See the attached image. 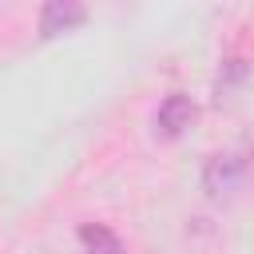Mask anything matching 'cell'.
Wrapping results in <instances>:
<instances>
[{"label": "cell", "instance_id": "obj_1", "mask_svg": "<svg viewBox=\"0 0 254 254\" xmlns=\"http://www.w3.org/2000/svg\"><path fill=\"white\" fill-rule=\"evenodd\" d=\"M254 171V155L250 151H222V155H210L206 167H202V190L210 202H226L234 198L246 179Z\"/></svg>", "mask_w": 254, "mask_h": 254}, {"label": "cell", "instance_id": "obj_2", "mask_svg": "<svg viewBox=\"0 0 254 254\" xmlns=\"http://www.w3.org/2000/svg\"><path fill=\"white\" fill-rule=\"evenodd\" d=\"M194 119H198L194 99H190V95H183V91H171V95L159 103V111H155V131H159L163 139H179Z\"/></svg>", "mask_w": 254, "mask_h": 254}, {"label": "cell", "instance_id": "obj_3", "mask_svg": "<svg viewBox=\"0 0 254 254\" xmlns=\"http://www.w3.org/2000/svg\"><path fill=\"white\" fill-rule=\"evenodd\" d=\"M83 20H87V8H83L79 0H48V4L40 8V36L52 40V36H60V32L79 28Z\"/></svg>", "mask_w": 254, "mask_h": 254}, {"label": "cell", "instance_id": "obj_4", "mask_svg": "<svg viewBox=\"0 0 254 254\" xmlns=\"http://www.w3.org/2000/svg\"><path fill=\"white\" fill-rule=\"evenodd\" d=\"M79 242H83L87 254H127L123 238L111 226H103V222H83L79 226Z\"/></svg>", "mask_w": 254, "mask_h": 254}]
</instances>
